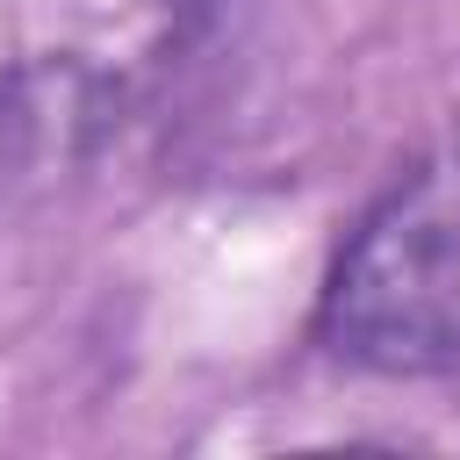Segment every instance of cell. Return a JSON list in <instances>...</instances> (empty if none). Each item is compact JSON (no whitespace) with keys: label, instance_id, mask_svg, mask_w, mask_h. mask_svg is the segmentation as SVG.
Listing matches in <instances>:
<instances>
[{"label":"cell","instance_id":"cell-1","mask_svg":"<svg viewBox=\"0 0 460 460\" xmlns=\"http://www.w3.org/2000/svg\"><path fill=\"white\" fill-rule=\"evenodd\" d=\"M309 345L352 374H460V151L395 172L345 230Z\"/></svg>","mask_w":460,"mask_h":460},{"label":"cell","instance_id":"cell-2","mask_svg":"<svg viewBox=\"0 0 460 460\" xmlns=\"http://www.w3.org/2000/svg\"><path fill=\"white\" fill-rule=\"evenodd\" d=\"M230 7H237V0H165V14H172L180 29H208V22L230 14Z\"/></svg>","mask_w":460,"mask_h":460}]
</instances>
